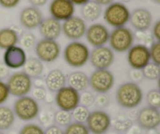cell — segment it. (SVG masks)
I'll list each match as a JSON object with an SVG mask.
<instances>
[{
    "instance_id": "obj_1",
    "label": "cell",
    "mask_w": 160,
    "mask_h": 134,
    "mask_svg": "<svg viewBox=\"0 0 160 134\" xmlns=\"http://www.w3.org/2000/svg\"><path fill=\"white\" fill-rule=\"evenodd\" d=\"M117 103L122 108L133 109L143 100V92L137 83L128 82L120 85L116 93Z\"/></svg>"
},
{
    "instance_id": "obj_2",
    "label": "cell",
    "mask_w": 160,
    "mask_h": 134,
    "mask_svg": "<svg viewBox=\"0 0 160 134\" xmlns=\"http://www.w3.org/2000/svg\"><path fill=\"white\" fill-rule=\"evenodd\" d=\"M90 51L83 42L73 41L65 47L64 60L67 64L73 67H81L85 65L89 60Z\"/></svg>"
},
{
    "instance_id": "obj_3",
    "label": "cell",
    "mask_w": 160,
    "mask_h": 134,
    "mask_svg": "<svg viewBox=\"0 0 160 134\" xmlns=\"http://www.w3.org/2000/svg\"><path fill=\"white\" fill-rule=\"evenodd\" d=\"M131 12L123 3H112L104 11V20L113 28H120L129 21Z\"/></svg>"
},
{
    "instance_id": "obj_4",
    "label": "cell",
    "mask_w": 160,
    "mask_h": 134,
    "mask_svg": "<svg viewBox=\"0 0 160 134\" xmlns=\"http://www.w3.org/2000/svg\"><path fill=\"white\" fill-rule=\"evenodd\" d=\"M40 108L37 100L30 96L19 97L13 105V112L22 121H31L38 116Z\"/></svg>"
},
{
    "instance_id": "obj_5",
    "label": "cell",
    "mask_w": 160,
    "mask_h": 134,
    "mask_svg": "<svg viewBox=\"0 0 160 134\" xmlns=\"http://www.w3.org/2000/svg\"><path fill=\"white\" fill-rule=\"evenodd\" d=\"M134 36L132 31L126 27H120L112 30L109 34V45L112 50L117 53L128 51L133 46Z\"/></svg>"
},
{
    "instance_id": "obj_6",
    "label": "cell",
    "mask_w": 160,
    "mask_h": 134,
    "mask_svg": "<svg viewBox=\"0 0 160 134\" xmlns=\"http://www.w3.org/2000/svg\"><path fill=\"white\" fill-rule=\"evenodd\" d=\"M9 94L13 97L27 96L32 89L31 78L23 72H17L8 77L6 83Z\"/></svg>"
},
{
    "instance_id": "obj_7",
    "label": "cell",
    "mask_w": 160,
    "mask_h": 134,
    "mask_svg": "<svg viewBox=\"0 0 160 134\" xmlns=\"http://www.w3.org/2000/svg\"><path fill=\"white\" fill-rule=\"evenodd\" d=\"M115 78L108 69H95L89 77V86L98 94H106L114 86Z\"/></svg>"
},
{
    "instance_id": "obj_8",
    "label": "cell",
    "mask_w": 160,
    "mask_h": 134,
    "mask_svg": "<svg viewBox=\"0 0 160 134\" xmlns=\"http://www.w3.org/2000/svg\"><path fill=\"white\" fill-rule=\"evenodd\" d=\"M60 46L56 40L42 39L34 46L37 58L42 62H54L60 55Z\"/></svg>"
},
{
    "instance_id": "obj_9",
    "label": "cell",
    "mask_w": 160,
    "mask_h": 134,
    "mask_svg": "<svg viewBox=\"0 0 160 134\" xmlns=\"http://www.w3.org/2000/svg\"><path fill=\"white\" fill-rule=\"evenodd\" d=\"M87 127L92 134H105L111 126L110 116L104 111L95 110L89 114L87 119Z\"/></svg>"
},
{
    "instance_id": "obj_10",
    "label": "cell",
    "mask_w": 160,
    "mask_h": 134,
    "mask_svg": "<svg viewBox=\"0 0 160 134\" xmlns=\"http://www.w3.org/2000/svg\"><path fill=\"white\" fill-rule=\"evenodd\" d=\"M150 58L149 48L144 44L132 46L128 53V62L132 69L142 70L148 64Z\"/></svg>"
},
{
    "instance_id": "obj_11",
    "label": "cell",
    "mask_w": 160,
    "mask_h": 134,
    "mask_svg": "<svg viewBox=\"0 0 160 134\" xmlns=\"http://www.w3.org/2000/svg\"><path fill=\"white\" fill-rule=\"evenodd\" d=\"M55 100L59 109L71 112L80 105V93L70 86H64L56 92Z\"/></svg>"
},
{
    "instance_id": "obj_12",
    "label": "cell",
    "mask_w": 160,
    "mask_h": 134,
    "mask_svg": "<svg viewBox=\"0 0 160 134\" xmlns=\"http://www.w3.org/2000/svg\"><path fill=\"white\" fill-rule=\"evenodd\" d=\"M91 64L95 69H108L114 62V53L109 47H95L89 56Z\"/></svg>"
},
{
    "instance_id": "obj_13",
    "label": "cell",
    "mask_w": 160,
    "mask_h": 134,
    "mask_svg": "<svg viewBox=\"0 0 160 134\" xmlns=\"http://www.w3.org/2000/svg\"><path fill=\"white\" fill-rule=\"evenodd\" d=\"M87 24L85 20L80 17L73 16L67 19L62 24V31L64 35L70 40H78L85 35Z\"/></svg>"
},
{
    "instance_id": "obj_14",
    "label": "cell",
    "mask_w": 160,
    "mask_h": 134,
    "mask_svg": "<svg viewBox=\"0 0 160 134\" xmlns=\"http://www.w3.org/2000/svg\"><path fill=\"white\" fill-rule=\"evenodd\" d=\"M109 31L105 25L95 23L89 26L86 31V39L91 46L98 47L105 46L109 42Z\"/></svg>"
},
{
    "instance_id": "obj_15",
    "label": "cell",
    "mask_w": 160,
    "mask_h": 134,
    "mask_svg": "<svg viewBox=\"0 0 160 134\" xmlns=\"http://www.w3.org/2000/svg\"><path fill=\"white\" fill-rule=\"evenodd\" d=\"M137 120L140 127L144 130H156L160 124L159 109L149 106L145 107L138 111Z\"/></svg>"
},
{
    "instance_id": "obj_16",
    "label": "cell",
    "mask_w": 160,
    "mask_h": 134,
    "mask_svg": "<svg viewBox=\"0 0 160 134\" xmlns=\"http://www.w3.org/2000/svg\"><path fill=\"white\" fill-rule=\"evenodd\" d=\"M49 12L52 18L65 21L74 14V5L70 0H52L50 3Z\"/></svg>"
},
{
    "instance_id": "obj_17",
    "label": "cell",
    "mask_w": 160,
    "mask_h": 134,
    "mask_svg": "<svg viewBox=\"0 0 160 134\" xmlns=\"http://www.w3.org/2000/svg\"><path fill=\"white\" fill-rule=\"evenodd\" d=\"M26 61V53L22 47L14 46L5 50L3 54V63L9 69L23 67Z\"/></svg>"
},
{
    "instance_id": "obj_18",
    "label": "cell",
    "mask_w": 160,
    "mask_h": 134,
    "mask_svg": "<svg viewBox=\"0 0 160 134\" xmlns=\"http://www.w3.org/2000/svg\"><path fill=\"white\" fill-rule=\"evenodd\" d=\"M43 20V15L40 9L34 6L24 8L20 14V24L27 29H34L38 28Z\"/></svg>"
},
{
    "instance_id": "obj_19",
    "label": "cell",
    "mask_w": 160,
    "mask_h": 134,
    "mask_svg": "<svg viewBox=\"0 0 160 134\" xmlns=\"http://www.w3.org/2000/svg\"><path fill=\"white\" fill-rule=\"evenodd\" d=\"M129 21L138 31H145L151 27L152 16L148 9L138 8L131 13Z\"/></svg>"
},
{
    "instance_id": "obj_20",
    "label": "cell",
    "mask_w": 160,
    "mask_h": 134,
    "mask_svg": "<svg viewBox=\"0 0 160 134\" xmlns=\"http://www.w3.org/2000/svg\"><path fill=\"white\" fill-rule=\"evenodd\" d=\"M38 28L40 35L45 39L56 40L62 33V24L60 21L52 17L43 19Z\"/></svg>"
},
{
    "instance_id": "obj_21",
    "label": "cell",
    "mask_w": 160,
    "mask_h": 134,
    "mask_svg": "<svg viewBox=\"0 0 160 134\" xmlns=\"http://www.w3.org/2000/svg\"><path fill=\"white\" fill-rule=\"evenodd\" d=\"M45 83L48 90L51 92H57L66 86L67 77L59 69H53L48 73Z\"/></svg>"
},
{
    "instance_id": "obj_22",
    "label": "cell",
    "mask_w": 160,
    "mask_h": 134,
    "mask_svg": "<svg viewBox=\"0 0 160 134\" xmlns=\"http://www.w3.org/2000/svg\"><path fill=\"white\" fill-rule=\"evenodd\" d=\"M67 82L69 84L68 86L79 93L85 90L89 86L88 76L87 74L81 71L71 72L67 77Z\"/></svg>"
},
{
    "instance_id": "obj_23",
    "label": "cell",
    "mask_w": 160,
    "mask_h": 134,
    "mask_svg": "<svg viewBox=\"0 0 160 134\" xmlns=\"http://www.w3.org/2000/svg\"><path fill=\"white\" fill-rule=\"evenodd\" d=\"M81 15L83 19L87 21H95L101 16L102 9V6L93 1H88L81 7Z\"/></svg>"
},
{
    "instance_id": "obj_24",
    "label": "cell",
    "mask_w": 160,
    "mask_h": 134,
    "mask_svg": "<svg viewBox=\"0 0 160 134\" xmlns=\"http://www.w3.org/2000/svg\"><path fill=\"white\" fill-rule=\"evenodd\" d=\"M23 67V72H25L31 78H40L44 72L43 63L37 57L27 59L26 63Z\"/></svg>"
},
{
    "instance_id": "obj_25",
    "label": "cell",
    "mask_w": 160,
    "mask_h": 134,
    "mask_svg": "<svg viewBox=\"0 0 160 134\" xmlns=\"http://www.w3.org/2000/svg\"><path fill=\"white\" fill-rule=\"evenodd\" d=\"M19 35L11 28L0 30V49L6 50L18 43Z\"/></svg>"
},
{
    "instance_id": "obj_26",
    "label": "cell",
    "mask_w": 160,
    "mask_h": 134,
    "mask_svg": "<svg viewBox=\"0 0 160 134\" xmlns=\"http://www.w3.org/2000/svg\"><path fill=\"white\" fill-rule=\"evenodd\" d=\"M15 122V114L7 106L0 105V131L10 129Z\"/></svg>"
},
{
    "instance_id": "obj_27",
    "label": "cell",
    "mask_w": 160,
    "mask_h": 134,
    "mask_svg": "<svg viewBox=\"0 0 160 134\" xmlns=\"http://www.w3.org/2000/svg\"><path fill=\"white\" fill-rule=\"evenodd\" d=\"M72 119H72L71 112L64 110H58L53 116V120L56 122V126L59 127L67 126L72 122Z\"/></svg>"
},
{
    "instance_id": "obj_28",
    "label": "cell",
    "mask_w": 160,
    "mask_h": 134,
    "mask_svg": "<svg viewBox=\"0 0 160 134\" xmlns=\"http://www.w3.org/2000/svg\"><path fill=\"white\" fill-rule=\"evenodd\" d=\"M143 78L148 80H157L159 79L160 75V67L155 63H149L147 64L142 70Z\"/></svg>"
},
{
    "instance_id": "obj_29",
    "label": "cell",
    "mask_w": 160,
    "mask_h": 134,
    "mask_svg": "<svg viewBox=\"0 0 160 134\" xmlns=\"http://www.w3.org/2000/svg\"><path fill=\"white\" fill-rule=\"evenodd\" d=\"M89 114H90V111L88 110V108L81 105L76 107L71 112L72 119H74L75 122H80V123H84L87 122Z\"/></svg>"
},
{
    "instance_id": "obj_30",
    "label": "cell",
    "mask_w": 160,
    "mask_h": 134,
    "mask_svg": "<svg viewBox=\"0 0 160 134\" xmlns=\"http://www.w3.org/2000/svg\"><path fill=\"white\" fill-rule=\"evenodd\" d=\"M64 134H90V132L84 123L74 122L66 126Z\"/></svg>"
},
{
    "instance_id": "obj_31",
    "label": "cell",
    "mask_w": 160,
    "mask_h": 134,
    "mask_svg": "<svg viewBox=\"0 0 160 134\" xmlns=\"http://www.w3.org/2000/svg\"><path fill=\"white\" fill-rule=\"evenodd\" d=\"M18 42H20V46L23 47V49L30 50L35 46L36 38L32 33H23L20 36V38H19Z\"/></svg>"
},
{
    "instance_id": "obj_32",
    "label": "cell",
    "mask_w": 160,
    "mask_h": 134,
    "mask_svg": "<svg viewBox=\"0 0 160 134\" xmlns=\"http://www.w3.org/2000/svg\"><path fill=\"white\" fill-rule=\"evenodd\" d=\"M147 104L149 107L159 109L160 107V92L158 89H152L147 94Z\"/></svg>"
},
{
    "instance_id": "obj_33",
    "label": "cell",
    "mask_w": 160,
    "mask_h": 134,
    "mask_svg": "<svg viewBox=\"0 0 160 134\" xmlns=\"http://www.w3.org/2000/svg\"><path fill=\"white\" fill-rule=\"evenodd\" d=\"M19 134H44V130L37 124L28 123L20 129Z\"/></svg>"
},
{
    "instance_id": "obj_34",
    "label": "cell",
    "mask_w": 160,
    "mask_h": 134,
    "mask_svg": "<svg viewBox=\"0 0 160 134\" xmlns=\"http://www.w3.org/2000/svg\"><path fill=\"white\" fill-rule=\"evenodd\" d=\"M150 58L153 63L160 65V42L156 41L151 44L149 49Z\"/></svg>"
},
{
    "instance_id": "obj_35",
    "label": "cell",
    "mask_w": 160,
    "mask_h": 134,
    "mask_svg": "<svg viewBox=\"0 0 160 134\" xmlns=\"http://www.w3.org/2000/svg\"><path fill=\"white\" fill-rule=\"evenodd\" d=\"M95 100V97L93 94L89 91H83L81 94H80V105L84 107H91L94 105Z\"/></svg>"
},
{
    "instance_id": "obj_36",
    "label": "cell",
    "mask_w": 160,
    "mask_h": 134,
    "mask_svg": "<svg viewBox=\"0 0 160 134\" xmlns=\"http://www.w3.org/2000/svg\"><path fill=\"white\" fill-rule=\"evenodd\" d=\"M47 97V91L43 86H36L32 90V97L35 100H44Z\"/></svg>"
},
{
    "instance_id": "obj_37",
    "label": "cell",
    "mask_w": 160,
    "mask_h": 134,
    "mask_svg": "<svg viewBox=\"0 0 160 134\" xmlns=\"http://www.w3.org/2000/svg\"><path fill=\"white\" fill-rule=\"evenodd\" d=\"M9 92L6 83L2 80H0V105L4 104L9 97Z\"/></svg>"
},
{
    "instance_id": "obj_38",
    "label": "cell",
    "mask_w": 160,
    "mask_h": 134,
    "mask_svg": "<svg viewBox=\"0 0 160 134\" xmlns=\"http://www.w3.org/2000/svg\"><path fill=\"white\" fill-rule=\"evenodd\" d=\"M130 78L132 80V83H139L141 80L143 78V75H142V71L141 70H136V69H131L129 72Z\"/></svg>"
},
{
    "instance_id": "obj_39",
    "label": "cell",
    "mask_w": 160,
    "mask_h": 134,
    "mask_svg": "<svg viewBox=\"0 0 160 134\" xmlns=\"http://www.w3.org/2000/svg\"><path fill=\"white\" fill-rule=\"evenodd\" d=\"M44 134H64V130L58 126L52 125L44 131Z\"/></svg>"
},
{
    "instance_id": "obj_40",
    "label": "cell",
    "mask_w": 160,
    "mask_h": 134,
    "mask_svg": "<svg viewBox=\"0 0 160 134\" xmlns=\"http://www.w3.org/2000/svg\"><path fill=\"white\" fill-rule=\"evenodd\" d=\"M95 102L99 107H105L109 104V98L105 94H99V95L95 98Z\"/></svg>"
},
{
    "instance_id": "obj_41",
    "label": "cell",
    "mask_w": 160,
    "mask_h": 134,
    "mask_svg": "<svg viewBox=\"0 0 160 134\" xmlns=\"http://www.w3.org/2000/svg\"><path fill=\"white\" fill-rule=\"evenodd\" d=\"M20 0H0V5L6 9L14 8L19 4Z\"/></svg>"
},
{
    "instance_id": "obj_42",
    "label": "cell",
    "mask_w": 160,
    "mask_h": 134,
    "mask_svg": "<svg viewBox=\"0 0 160 134\" xmlns=\"http://www.w3.org/2000/svg\"><path fill=\"white\" fill-rule=\"evenodd\" d=\"M136 36H137L138 39L140 41H142L144 42H146V43H148V42H151V44L152 43V39L153 37L151 35H148L145 34V31H138L137 34H136Z\"/></svg>"
},
{
    "instance_id": "obj_43",
    "label": "cell",
    "mask_w": 160,
    "mask_h": 134,
    "mask_svg": "<svg viewBox=\"0 0 160 134\" xmlns=\"http://www.w3.org/2000/svg\"><path fill=\"white\" fill-rule=\"evenodd\" d=\"M9 76V68L3 62H0V80Z\"/></svg>"
},
{
    "instance_id": "obj_44",
    "label": "cell",
    "mask_w": 160,
    "mask_h": 134,
    "mask_svg": "<svg viewBox=\"0 0 160 134\" xmlns=\"http://www.w3.org/2000/svg\"><path fill=\"white\" fill-rule=\"evenodd\" d=\"M152 37L155 38L158 42L160 40V21L158 20L155 23L152 28Z\"/></svg>"
},
{
    "instance_id": "obj_45",
    "label": "cell",
    "mask_w": 160,
    "mask_h": 134,
    "mask_svg": "<svg viewBox=\"0 0 160 134\" xmlns=\"http://www.w3.org/2000/svg\"><path fill=\"white\" fill-rule=\"evenodd\" d=\"M29 3L34 7H38V6H42L46 4L48 0H28Z\"/></svg>"
},
{
    "instance_id": "obj_46",
    "label": "cell",
    "mask_w": 160,
    "mask_h": 134,
    "mask_svg": "<svg viewBox=\"0 0 160 134\" xmlns=\"http://www.w3.org/2000/svg\"><path fill=\"white\" fill-rule=\"evenodd\" d=\"M94 1L96 2L100 6H108V5L113 3L114 0H94Z\"/></svg>"
},
{
    "instance_id": "obj_47",
    "label": "cell",
    "mask_w": 160,
    "mask_h": 134,
    "mask_svg": "<svg viewBox=\"0 0 160 134\" xmlns=\"http://www.w3.org/2000/svg\"><path fill=\"white\" fill-rule=\"evenodd\" d=\"M73 5H78V6H83L84 4H85L86 3H88L90 0H70Z\"/></svg>"
},
{
    "instance_id": "obj_48",
    "label": "cell",
    "mask_w": 160,
    "mask_h": 134,
    "mask_svg": "<svg viewBox=\"0 0 160 134\" xmlns=\"http://www.w3.org/2000/svg\"><path fill=\"white\" fill-rule=\"evenodd\" d=\"M153 3H156V4H159L160 3V0H152Z\"/></svg>"
},
{
    "instance_id": "obj_49",
    "label": "cell",
    "mask_w": 160,
    "mask_h": 134,
    "mask_svg": "<svg viewBox=\"0 0 160 134\" xmlns=\"http://www.w3.org/2000/svg\"><path fill=\"white\" fill-rule=\"evenodd\" d=\"M121 2H123V3H129V2H131V0H120Z\"/></svg>"
},
{
    "instance_id": "obj_50",
    "label": "cell",
    "mask_w": 160,
    "mask_h": 134,
    "mask_svg": "<svg viewBox=\"0 0 160 134\" xmlns=\"http://www.w3.org/2000/svg\"><path fill=\"white\" fill-rule=\"evenodd\" d=\"M0 134H5L2 131H0Z\"/></svg>"
}]
</instances>
